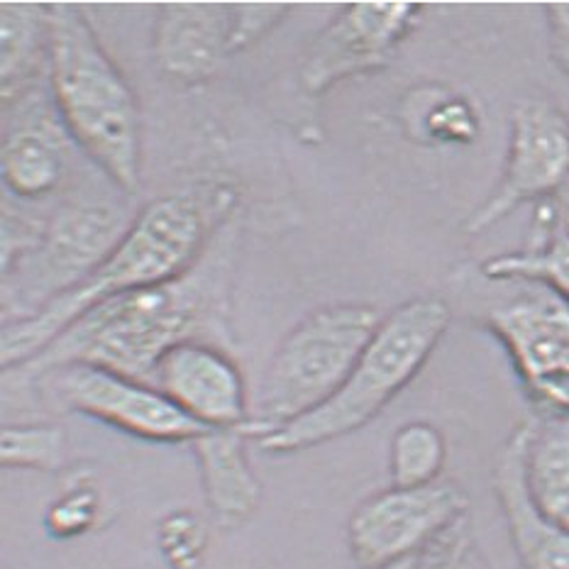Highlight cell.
I'll list each match as a JSON object with an SVG mask.
<instances>
[{"mask_svg":"<svg viewBox=\"0 0 569 569\" xmlns=\"http://www.w3.org/2000/svg\"><path fill=\"white\" fill-rule=\"evenodd\" d=\"M416 560V558H413ZM413 560H408V562H403V565H396V567H391V569H411L413 567Z\"/></svg>","mask_w":569,"mask_h":569,"instance_id":"obj_27","label":"cell"},{"mask_svg":"<svg viewBox=\"0 0 569 569\" xmlns=\"http://www.w3.org/2000/svg\"><path fill=\"white\" fill-rule=\"evenodd\" d=\"M40 379L52 401L64 411L96 418L134 438L191 445L206 432L150 381L81 362L49 369Z\"/></svg>","mask_w":569,"mask_h":569,"instance_id":"obj_9","label":"cell"},{"mask_svg":"<svg viewBox=\"0 0 569 569\" xmlns=\"http://www.w3.org/2000/svg\"><path fill=\"white\" fill-rule=\"evenodd\" d=\"M418 12L420 3L411 0L342 6L308 47L299 71L301 91L320 96L357 73L387 67L418 24Z\"/></svg>","mask_w":569,"mask_h":569,"instance_id":"obj_11","label":"cell"},{"mask_svg":"<svg viewBox=\"0 0 569 569\" xmlns=\"http://www.w3.org/2000/svg\"><path fill=\"white\" fill-rule=\"evenodd\" d=\"M528 423L523 420L501 448L493 491L509 526L516 558L523 569H569V526L555 521L533 503L526 487L523 450Z\"/></svg>","mask_w":569,"mask_h":569,"instance_id":"obj_15","label":"cell"},{"mask_svg":"<svg viewBox=\"0 0 569 569\" xmlns=\"http://www.w3.org/2000/svg\"><path fill=\"white\" fill-rule=\"evenodd\" d=\"M469 516L467 493L455 481L391 487L357 503L348 521V548L360 569H391L418 558Z\"/></svg>","mask_w":569,"mask_h":569,"instance_id":"obj_8","label":"cell"},{"mask_svg":"<svg viewBox=\"0 0 569 569\" xmlns=\"http://www.w3.org/2000/svg\"><path fill=\"white\" fill-rule=\"evenodd\" d=\"M381 323L375 306L336 303L296 323L271 357L257 393V416L244 426L259 440L328 403L350 377Z\"/></svg>","mask_w":569,"mask_h":569,"instance_id":"obj_5","label":"cell"},{"mask_svg":"<svg viewBox=\"0 0 569 569\" xmlns=\"http://www.w3.org/2000/svg\"><path fill=\"white\" fill-rule=\"evenodd\" d=\"M487 281L540 283L569 303V228L550 201L538 203L533 240L521 252L497 254L481 262Z\"/></svg>","mask_w":569,"mask_h":569,"instance_id":"obj_17","label":"cell"},{"mask_svg":"<svg viewBox=\"0 0 569 569\" xmlns=\"http://www.w3.org/2000/svg\"><path fill=\"white\" fill-rule=\"evenodd\" d=\"M238 213L240 191L222 179H201L152 198L134 213L128 232L89 279L59 296L34 318L3 326V372L32 362L93 306L181 277Z\"/></svg>","mask_w":569,"mask_h":569,"instance_id":"obj_2","label":"cell"},{"mask_svg":"<svg viewBox=\"0 0 569 569\" xmlns=\"http://www.w3.org/2000/svg\"><path fill=\"white\" fill-rule=\"evenodd\" d=\"M523 475L538 509L569 526V416L526 420Z\"/></svg>","mask_w":569,"mask_h":569,"instance_id":"obj_19","label":"cell"},{"mask_svg":"<svg viewBox=\"0 0 569 569\" xmlns=\"http://www.w3.org/2000/svg\"><path fill=\"white\" fill-rule=\"evenodd\" d=\"M49 89L71 142L116 187L142 183V118L132 86L71 3H49Z\"/></svg>","mask_w":569,"mask_h":569,"instance_id":"obj_3","label":"cell"},{"mask_svg":"<svg viewBox=\"0 0 569 569\" xmlns=\"http://www.w3.org/2000/svg\"><path fill=\"white\" fill-rule=\"evenodd\" d=\"M132 218L110 203L61 206L42 230L16 247V259L3 264L6 323L34 318L89 279L128 232Z\"/></svg>","mask_w":569,"mask_h":569,"instance_id":"obj_6","label":"cell"},{"mask_svg":"<svg viewBox=\"0 0 569 569\" xmlns=\"http://www.w3.org/2000/svg\"><path fill=\"white\" fill-rule=\"evenodd\" d=\"M98 511H101V499H98L96 487L86 479H73V485L49 503L44 516L47 533L57 540L83 536L86 530L93 528Z\"/></svg>","mask_w":569,"mask_h":569,"instance_id":"obj_23","label":"cell"},{"mask_svg":"<svg viewBox=\"0 0 569 569\" xmlns=\"http://www.w3.org/2000/svg\"><path fill=\"white\" fill-rule=\"evenodd\" d=\"M232 3H164L154 22L157 67L181 86L213 79L232 54Z\"/></svg>","mask_w":569,"mask_h":569,"instance_id":"obj_14","label":"cell"},{"mask_svg":"<svg viewBox=\"0 0 569 569\" xmlns=\"http://www.w3.org/2000/svg\"><path fill=\"white\" fill-rule=\"evenodd\" d=\"M509 283L481 308V323L509 352L540 416H569V303L540 283Z\"/></svg>","mask_w":569,"mask_h":569,"instance_id":"obj_7","label":"cell"},{"mask_svg":"<svg viewBox=\"0 0 569 569\" xmlns=\"http://www.w3.org/2000/svg\"><path fill=\"white\" fill-rule=\"evenodd\" d=\"M569 187V118L540 98L521 101L511 113L509 154L497 189L465 222L479 234L523 203H542Z\"/></svg>","mask_w":569,"mask_h":569,"instance_id":"obj_10","label":"cell"},{"mask_svg":"<svg viewBox=\"0 0 569 569\" xmlns=\"http://www.w3.org/2000/svg\"><path fill=\"white\" fill-rule=\"evenodd\" d=\"M67 436L59 426L20 423L6 426L0 436V460L12 469L54 472L64 465Z\"/></svg>","mask_w":569,"mask_h":569,"instance_id":"obj_21","label":"cell"},{"mask_svg":"<svg viewBox=\"0 0 569 569\" xmlns=\"http://www.w3.org/2000/svg\"><path fill=\"white\" fill-rule=\"evenodd\" d=\"M411 569H491L479 552L469 516L442 533L430 548L418 555Z\"/></svg>","mask_w":569,"mask_h":569,"instance_id":"obj_24","label":"cell"},{"mask_svg":"<svg viewBox=\"0 0 569 569\" xmlns=\"http://www.w3.org/2000/svg\"><path fill=\"white\" fill-rule=\"evenodd\" d=\"M445 460H448V442L436 426L426 423V420L406 423L396 430L391 440V487L411 489L436 485L440 481Z\"/></svg>","mask_w":569,"mask_h":569,"instance_id":"obj_20","label":"cell"},{"mask_svg":"<svg viewBox=\"0 0 569 569\" xmlns=\"http://www.w3.org/2000/svg\"><path fill=\"white\" fill-rule=\"evenodd\" d=\"M247 440L250 436L244 428H232L206 430L191 442L206 503L220 528L250 521L262 501V485L250 465Z\"/></svg>","mask_w":569,"mask_h":569,"instance_id":"obj_16","label":"cell"},{"mask_svg":"<svg viewBox=\"0 0 569 569\" xmlns=\"http://www.w3.org/2000/svg\"><path fill=\"white\" fill-rule=\"evenodd\" d=\"M49 3H0V81L3 103L32 91L34 79L49 69Z\"/></svg>","mask_w":569,"mask_h":569,"instance_id":"obj_18","label":"cell"},{"mask_svg":"<svg viewBox=\"0 0 569 569\" xmlns=\"http://www.w3.org/2000/svg\"><path fill=\"white\" fill-rule=\"evenodd\" d=\"M548 30H550V49L558 67L569 77V3H550L546 6Z\"/></svg>","mask_w":569,"mask_h":569,"instance_id":"obj_26","label":"cell"},{"mask_svg":"<svg viewBox=\"0 0 569 569\" xmlns=\"http://www.w3.org/2000/svg\"><path fill=\"white\" fill-rule=\"evenodd\" d=\"M152 383L206 430L244 428L252 420L244 377L218 342L189 340L171 348Z\"/></svg>","mask_w":569,"mask_h":569,"instance_id":"obj_12","label":"cell"},{"mask_svg":"<svg viewBox=\"0 0 569 569\" xmlns=\"http://www.w3.org/2000/svg\"><path fill=\"white\" fill-rule=\"evenodd\" d=\"M157 546L169 569H203L208 528L191 511H171L157 526Z\"/></svg>","mask_w":569,"mask_h":569,"instance_id":"obj_22","label":"cell"},{"mask_svg":"<svg viewBox=\"0 0 569 569\" xmlns=\"http://www.w3.org/2000/svg\"><path fill=\"white\" fill-rule=\"evenodd\" d=\"M238 250L240 213L181 277L93 306L16 372L40 377L49 369L81 362L152 383L159 360L181 342L210 340L226 348Z\"/></svg>","mask_w":569,"mask_h":569,"instance_id":"obj_1","label":"cell"},{"mask_svg":"<svg viewBox=\"0 0 569 569\" xmlns=\"http://www.w3.org/2000/svg\"><path fill=\"white\" fill-rule=\"evenodd\" d=\"M287 3H232V54L262 40L287 18Z\"/></svg>","mask_w":569,"mask_h":569,"instance_id":"obj_25","label":"cell"},{"mask_svg":"<svg viewBox=\"0 0 569 569\" xmlns=\"http://www.w3.org/2000/svg\"><path fill=\"white\" fill-rule=\"evenodd\" d=\"M565 222H567V228H569V210L565 213Z\"/></svg>","mask_w":569,"mask_h":569,"instance_id":"obj_28","label":"cell"},{"mask_svg":"<svg viewBox=\"0 0 569 569\" xmlns=\"http://www.w3.org/2000/svg\"><path fill=\"white\" fill-rule=\"evenodd\" d=\"M450 306L438 296L406 301L381 318L350 377L328 403L259 438L274 455L301 452L365 428L411 383L450 328Z\"/></svg>","mask_w":569,"mask_h":569,"instance_id":"obj_4","label":"cell"},{"mask_svg":"<svg viewBox=\"0 0 569 569\" xmlns=\"http://www.w3.org/2000/svg\"><path fill=\"white\" fill-rule=\"evenodd\" d=\"M6 118H12L3 134L6 189L24 201L57 191L67 174V142L71 138L54 101L44 103L32 89L16 98V108Z\"/></svg>","mask_w":569,"mask_h":569,"instance_id":"obj_13","label":"cell"}]
</instances>
